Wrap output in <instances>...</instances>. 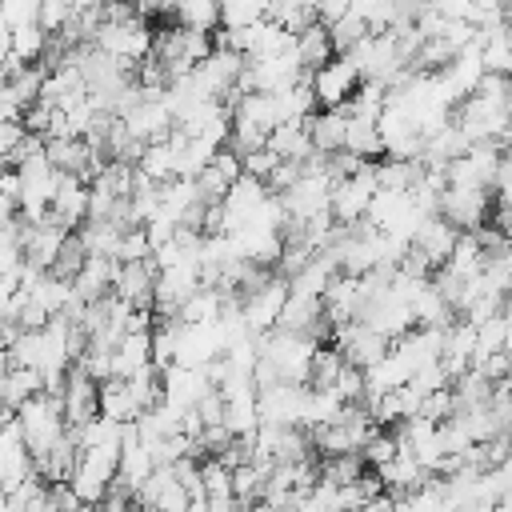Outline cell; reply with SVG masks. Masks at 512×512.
<instances>
[{
	"label": "cell",
	"instance_id": "60d3db41",
	"mask_svg": "<svg viewBox=\"0 0 512 512\" xmlns=\"http://www.w3.org/2000/svg\"><path fill=\"white\" fill-rule=\"evenodd\" d=\"M192 412L200 416V424H204V428H208V424H224V396L212 388L208 396H200V404H196Z\"/></svg>",
	"mask_w": 512,
	"mask_h": 512
},
{
	"label": "cell",
	"instance_id": "4316f807",
	"mask_svg": "<svg viewBox=\"0 0 512 512\" xmlns=\"http://www.w3.org/2000/svg\"><path fill=\"white\" fill-rule=\"evenodd\" d=\"M44 48H48V32H44L36 20L12 28V60H16V64H40Z\"/></svg>",
	"mask_w": 512,
	"mask_h": 512
},
{
	"label": "cell",
	"instance_id": "44dd1931",
	"mask_svg": "<svg viewBox=\"0 0 512 512\" xmlns=\"http://www.w3.org/2000/svg\"><path fill=\"white\" fill-rule=\"evenodd\" d=\"M412 320H416V328H448V324L456 320V312H452V304L444 300V292L428 280V284L416 292V300H412Z\"/></svg>",
	"mask_w": 512,
	"mask_h": 512
},
{
	"label": "cell",
	"instance_id": "30bf717a",
	"mask_svg": "<svg viewBox=\"0 0 512 512\" xmlns=\"http://www.w3.org/2000/svg\"><path fill=\"white\" fill-rule=\"evenodd\" d=\"M208 392H212V380H208L204 368H180V364H172V368L160 372V400L172 404L176 412H192L200 404V396H208Z\"/></svg>",
	"mask_w": 512,
	"mask_h": 512
},
{
	"label": "cell",
	"instance_id": "8992f818",
	"mask_svg": "<svg viewBox=\"0 0 512 512\" xmlns=\"http://www.w3.org/2000/svg\"><path fill=\"white\" fill-rule=\"evenodd\" d=\"M284 300H288V280L276 276V272H272L260 288H252L248 296H240V312H244L248 332H252V336L272 332V328H276V316H280V308H284Z\"/></svg>",
	"mask_w": 512,
	"mask_h": 512
},
{
	"label": "cell",
	"instance_id": "8d00e7d4",
	"mask_svg": "<svg viewBox=\"0 0 512 512\" xmlns=\"http://www.w3.org/2000/svg\"><path fill=\"white\" fill-rule=\"evenodd\" d=\"M332 392L340 396V404H360V400H364V372L352 368V364H344V372L336 376Z\"/></svg>",
	"mask_w": 512,
	"mask_h": 512
},
{
	"label": "cell",
	"instance_id": "bcb514c9",
	"mask_svg": "<svg viewBox=\"0 0 512 512\" xmlns=\"http://www.w3.org/2000/svg\"><path fill=\"white\" fill-rule=\"evenodd\" d=\"M496 388H512V356H508V372H504V380Z\"/></svg>",
	"mask_w": 512,
	"mask_h": 512
},
{
	"label": "cell",
	"instance_id": "8fae6325",
	"mask_svg": "<svg viewBox=\"0 0 512 512\" xmlns=\"http://www.w3.org/2000/svg\"><path fill=\"white\" fill-rule=\"evenodd\" d=\"M44 216L64 232H76L88 220V184L76 176H56V192H52Z\"/></svg>",
	"mask_w": 512,
	"mask_h": 512
},
{
	"label": "cell",
	"instance_id": "4fadbf2b",
	"mask_svg": "<svg viewBox=\"0 0 512 512\" xmlns=\"http://www.w3.org/2000/svg\"><path fill=\"white\" fill-rule=\"evenodd\" d=\"M112 292H116L124 304H132V308H152V292H156V264H152V256H148V260L116 264Z\"/></svg>",
	"mask_w": 512,
	"mask_h": 512
},
{
	"label": "cell",
	"instance_id": "f35d334b",
	"mask_svg": "<svg viewBox=\"0 0 512 512\" xmlns=\"http://www.w3.org/2000/svg\"><path fill=\"white\" fill-rule=\"evenodd\" d=\"M276 168V156L268 152V148H256V152H248V156H240V176H252V180H268V172Z\"/></svg>",
	"mask_w": 512,
	"mask_h": 512
},
{
	"label": "cell",
	"instance_id": "ba28073f",
	"mask_svg": "<svg viewBox=\"0 0 512 512\" xmlns=\"http://www.w3.org/2000/svg\"><path fill=\"white\" fill-rule=\"evenodd\" d=\"M440 216L452 228L472 232V228L488 224V216H492V192H484V188H444L440 192Z\"/></svg>",
	"mask_w": 512,
	"mask_h": 512
},
{
	"label": "cell",
	"instance_id": "7c38bea8",
	"mask_svg": "<svg viewBox=\"0 0 512 512\" xmlns=\"http://www.w3.org/2000/svg\"><path fill=\"white\" fill-rule=\"evenodd\" d=\"M236 180H240V156H236V152H228V148H220V152H216V156H212V160L192 176L196 196H200L204 204H220Z\"/></svg>",
	"mask_w": 512,
	"mask_h": 512
},
{
	"label": "cell",
	"instance_id": "603a6c76",
	"mask_svg": "<svg viewBox=\"0 0 512 512\" xmlns=\"http://www.w3.org/2000/svg\"><path fill=\"white\" fill-rule=\"evenodd\" d=\"M44 388L40 372L36 368H16V364H4V408L16 412L24 400H32L36 392Z\"/></svg>",
	"mask_w": 512,
	"mask_h": 512
},
{
	"label": "cell",
	"instance_id": "5bb4252c",
	"mask_svg": "<svg viewBox=\"0 0 512 512\" xmlns=\"http://www.w3.org/2000/svg\"><path fill=\"white\" fill-rule=\"evenodd\" d=\"M456 240H460V228H452L444 216H424V224H420L416 236H412V248H416V252L428 260V268L436 272V268H444V260L452 256Z\"/></svg>",
	"mask_w": 512,
	"mask_h": 512
},
{
	"label": "cell",
	"instance_id": "f1b7e54d",
	"mask_svg": "<svg viewBox=\"0 0 512 512\" xmlns=\"http://www.w3.org/2000/svg\"><path fill=\"white\" fill-rule=\"evenodd\" d=\"M136 168H140V172H144L152 184H164V180H172V176H176V152H172V144H168V140H160V144H148V148L140 152Z\"/></svg>",
	"mask_w": 512,
	"mask_h": 512
},
{
	"label": "cell",
	"instance_id": "1f68e13d",
	"mask_svg": "<svg viewBox=\"0 0 512 512\" xmlns=\"http://www.w3.org/2000/svg\"><path fill=\"white\" fill-rule=\"evenodd\" d=\"M328 36H332V52H336V56H344V52H352V48L368 36V24H364L356 12H344L340 20H332V24H328Z\"/></svg>",
	"mask_w": 512,
	"mask_h": 512
},
{
	"label": "cell",
	"instance_id": "74e56055",
	"mask_svg": "<svg viewBox=\"0 0 512 512\" xmlns=\"http://www.w3.org/2000/svg\"><path fill=\"white\" fill-rule=\"evenodd\" d=\"M20 212V180L12 168L0 172V224H8Z\"/></svg>",
	"mask_w": 512,
	"mask_h": 512
},
{
	"label": "cell",
	"instance_id": "ee69618b",
	"mask_svg": "<svg viewBox=\"0 0 512 512\" xmlns=\"http://www.w3.org/2000/svg\"><path fill=\"white\" fill-rule=\"evenodd\" d=\"M504 112L512 116V76H508V84H504Z\"/></svg>",
	"mask_w": 512,
	"mask_h": 512
},
{
	"label": "cell",
	"instance_id": "ffe728a7",
	"mask_svg": "<svg viewBox=\"0 0 512 512\" xmlns=\"http://www.w3.org/2000/svg\"><path fill=\"white\" fill-rule=\"evenodd\" d=\"M336 52H332V36H328V24L312 20L308 28L296 32V64L304 72H316L320 64H328Z\"/></svg>",
	"mask_w": 512,
	"mask_h": 512
},
{
	"label": "cell",
	"instance_id": "6da1fadb",
	"mask_svg": "<svg viewBox=\"0 0 512 512\" xmlns=\"http://www.w3.org/2000/svg\"><path fill=\"white\" fill-rule=\"evenodd\" d=\"M16 424H20V432H24V448H28L32 456L48 452V448L68 432L60 396H52V392H36L32 400H24V404L16 408Z\"/></svg>",
	"mask_w": 512,
	"mask_h": 512
},
{
	"label": "cell",
	"instance_id": "3957f363",
	"mask_svg": "<svg viewBox=\"0 0 512 512\" xmlns=\"http://www.w3.org/2000/svg\"><path fill=\"white\" fill-rule=\"evenodd\" d=\"M92 44L100 52H108L112 60H120V64H136L152 52V24L144 16H132L124 24H100Z\"/></svg>",
	"mask_w": 512,
	"mask_h": 512
},
{
	"label": "cell",
	"instance_id": "277c9868",
	"mask_svg": "<svg viewBox=\"0 0 512 512\" xmlns=\"http://www.w3.org/2000/svg\"><path fill=\"white\" fill-rule=\"evenodd\" d=\"M312 96H316V108H344L352 100V92L360 88V72L348 56H332L328 64H320L312 72Z\"/></svg>",
	"mask_w": 512,
	"mask_h": 512
},
{
	"label": "cell",
	"instance_id": "b9f144b4",
	"mask_svg": "<svg viewBox=\"0 0 512 512\" xmlns=\"http://www.w3.org/2000/svg\"><path fill=\"white\" fill-rule=\"evenodd\" d=\"M12 60V24L0 16V64Z\"/></svg>",
	"mask_w": 512,
	"mask_h": 512
},
{
	"label": "cell",
	"instance_id": "7bdbcfd3",
	"mask_svg": "<svg viewBox=\"0 0 512 512\" xmlns=\"http://www.w3.org/2000/svg\"><path fill=\"white\" fill-rule=\"evenodd\" d=\"M360 512H400V508H396V500H392V496H388V492H384V496H376V500H372V504H364V508H360Z\"/></svg>",
	"mask_w": 512,
	"mask_h": 512
},
{
	"label": "cell",
	"instance_id": "ab89813d",
	"mask_svg": "<svg viewBox=\"0 0 512 512\" xmlns=\"http://www.w3.org/2000/svg\"><path fill=\"white\" fill-rule=\"evenodd\" d=\"M40 12V0H0V16L16 28V24H32Z\"/></svg>",
	"mask_w": 512,
	"mask_h": 512
},
{
	"label": "cell",
	"instance_id": "d6a6232c",
	"mask_svg": "<svg viewBox=\"0 0 512 512\" xmlns=\"http://www.w3.org/2000/svg\"><path fill=\"white\" fill-rule=\"evenodd\" d=\"M452 412H456L452 384H448V388H436V392H424V396H420V408H416V416L428 420V424H444Z\"/></svg>",
	"mask_w": 512,
	"mask_h": 512
},
{
	"label": "cell",
	"instance_id": "f6af8a7d",
	"mask_svg": "<svg viewBox=\"0 0 512 512\" xmlns=\"http://www.w3.org/2000/svg\"><path fill=\"white\" fill-rule=\"evenodd\" d=\"M504 316H508V332H504V352L512 356V312H504Z\"/></svg>",
	"mask_w": 512,
	"mask_h": 512
},
{
	"label": "cell",
	"instance_id": "7402d4cb",
	"mask_svg": "<svg viewBox=\"0 0 512 512\" xmlns=\"http://www.w3.org/2000/svg\"><path fill=\"white\" fill-rule=\"evenodd\" d=\"M100 416H108L116 424H136L140 420V408H136V400H132L124 380L112 376V380L100 384Z\"/></svg>",
	"mask_w": 512,
	"mask_h": 512
},
{
	"label": "cell",
	"instance_id": "52a82bcc",
	"mask_svg": "<svg viewBox=\"0 0 512 512\" xmlns=\"http://www.w3.org/2000/svg\"><path fill=\"white\" fill-rule=\"evenodd\" d=\"M304 404H308V384H272V388L256 392L260 424L300 428L304 424Z\"/></svg>",
	"mask_w": 512,
	"mask_h": 512
},
{
	"label": "cell",
	"instance_id": "d4e9b609",
	"mask_svg": "<svg viewBox=\"0 0 512 512\" xmlns=\"http://www.w3.org/2000/svg\"><path fill=\"white\" fill-rule=\"evenodd\" d=\"M344 152H352V156H360V160H376V156H384V144H380L376 120H352V116H348Z\"/></svg>",
	"mask_w": 512,
	"mask_h": 512
},
{
	"label": "cell",
	"instance_id": "484cf974",
	"mask_svg": "<svg viewBox=\"0 0 512 512\" xmlns=\"http://www.w3.org/2000/svg\"><path fill=\"white\" fill-rule=\"evenodd\" d=\"M344 364H348V360L340 356L336 344H316L312 364H308V388H332L336 376L344 372Z\"/></svg>",
	"mask_w": 512,
	"mask_h": 512
},
{
	"label": "cell",
	"instance_id": "836d02e7",
	"mask_svg": "<svg viewBox=\"0 0 512 512\" xmlns=\"http://www.w3.org/2000/svg\"><path fill=\"white\" fill-rule=\"evenodd\" d=\"M396 452H400V444H396V432H380V428H376V432L364 440V448H360V460H364V464L376 472V468H384V464H388Z\"/></svg>",
	"mask_w": 512,
	"mask_h": 512
},
{
	"label": "cell",
	"instance_id": "ac0fdd59",
	"mask_svg": "<svg viewBox=\"0 0 512 512\" xmlns=\"http://www.w3.org/2000/svg\"><path fill=\"white\" fill-rule=\"evenodd\" d=\"M344 132H348V108H320L308 116V136L316 152H340L344 148Z\"/></svg>",
	"mask_w": 512,
	"mask_h": 512
},
{
	"label": "cell",
	"instance_id": "4dcf8cb0",
	"mask_svg": "<svg viewBox=\"0 0 512 512\" xmlns=\"http://www.w3.org/2000/svg\"><path fill=\"white\" fill-rule=\"evenodd\" d=\"M84 260H88V248H84V240H80V232H68L48 272H52V276H60V280H76V272L84 268Z\"/></svg>",
	"mask_w": 512,
	"mask_h": 512
},
{
	"label": "cell",
	"instance_id": "e575fe53",
	"mask_svg": "<svg viewBox=\"0 0 512 512\" xmlns=\"http://www.w3.org/2000/svg\"><path fill=\"white\" fill-rule=\"evenodd\" d=\"M152 248H148V236L144 228H124L120 244H116V264H128V260H148Z\"/></svg>",
	"mask_w": 512,
	"mask_h": 512
},
{
	"label": "cell",
	"instance_id": "d6986e66",
	"mask_svg": "<svg viewBox=\"0 0 512 512\" xmlns=\"http://www.w3.org/2000/svg\"><path fill=\"white\" fill-rule=\"evenodd\" d=\"M264 148H268L276 160H304L308 152H316V148H312V136H308V120H284V124H276V128L268 132Z\"/></svg>",
	"mask_w": 512,
	"mask_h": 512
},
{
	"label": "cell",
	"instance_id": "f546056e",
	"mask_svg": "<svg viewBox=\"0 0 512 512\" xmlns=\"http://www.w3.org/2000/svg\"><path fill=\"white\" fill-rule=\"evenodd\" d=\"M268 20L264 0H220V28H248Z\"/></svg>",
	"mask_w": 512,
	"mask_h": 512
},
{
	"label": "cell",
	"instance_id": "d590c367",
	"mask_svg": "<svg viewBox=\"0 0 512 512\" xmlns=\"http://www.w3.org/2000/svg\"><path fill=\"white\" fill-rule=\"evenodd\" d=\"M68 20H72V4H68V0H40L36 24H40L48 36H56V32H60Z\"/></svg>",
	"mask_w": 512,
	"mask_h": 512
},
{
	"label": "cell",
	"instance_id": "83f0119b",
	"mask_svg": "<svg viewBox=\"0 0 512 512\" xmlns=\"http://www.w3.org/2000/svg\"><path fill=\"white\" fill-rule=\"evenodd\" d=\"M360 472H364L360 452H344V456H320V464H316V480H320V484H332V488L352 484Z\"/></svg>",
	"mask_w": 512,
	"mask_h": 512
},
{
	"label": "cell",
	"instance_id": "7a4b0ae2",
	"mask_svg": "<svg viewBox=\"0 0 512 512\" xmlns=\"http://www.w3.org/2000/svg\"><path fill=\"white\" fill-rule=\"evenodd\" d=\"M376 192H380V188H376V160H372V164H364L360 172H352V176H344V180L332 184V192H328V212H332V220H336V224H356V220H364Z\"/></svg>",
	"mask_w": 512,
	"mask_h": 512
},
{
	"label": "cell",
	"instance_id": "2e32d148",
	"mask_svg": "<svg viewBox=\"0 0 512 512\" xmlns=\"http://www.w3.org/2000/svg\"><path fill=\"white\" fill-rule=\"evenodd\" d=\"M144 368H152V332H124L112 348V376L128 380Z\"/></svg>",
	"mask_w": 512,
	"mask_h": 512
},
{
	"label": "cell",
	"instance_id": "5b68a950",
	"mask_svg": "<svg viewBox=\"0 0 512 512\" xmlns=\"http://www.w3.org/2000/svg\"><path fill=\"white\" fill-rule=\"evenodd\" d=\"M332 340H336L340 356H344L352 368H360V372L372 368V364H380V360L388 356V348H392L388 336H380L376 328H368V324H360V320L332 328Z\"/></svg>",
	"mask_w": 512,
	"mask_h": 512
},
{
	"label": "cell",
	"instance_id": "7dc6e473",
	"mask_svg": "<svg viewBox=\"0 0 512 512\" xmlns=\"http://www.w3.org/2000/svg\"><path fill=\"white\" fill-rule=\"evenodd\" d=\"M0 512H16V508H12V500H8L4 492H0Z\"/></svg>",
	"mask_w": 512,
	"mask_h": 512
},
{
	"label": "cell",
	"instance_id": "e0dca14e",
	"mask_svg": "<svg viewBox=\"0 0 512 512\" xmlns=\"http://www.w3.org/2000/svg\"><path fill=\"white\" fill-rule=\"evenodd\" d=\"M112 280H116V260L112 256H88L84 268L72 280V296L84 300V304H92V300H100V296L112 292Z\"/></svg>",
	"mask_w": 512,
	"mask_h": 512
},
{
	"label": "cell",
	"instance_id": "9c48e42d",
	"mask_svg": "<svg viewBox=\"0 0 512 512\" xmlns=\"http://www.w3.org/2000/svg\"><path fill=\"white\" fill-rule=\"evenodd\" d=\"M60 408H64V424H68V428H80V424H88V420L100 412V384H96L80 364H72L68 376H64Z\"/></svg>",
	"mask_w": 512,
	"mask_h": 512
},
{
	"label": "cell",
	"instance_id": "cb8c5ba5",
	"mask_svg": "<svg viewBox=\"0 0 512 512\" xmlns=\"http://www.w3.org/2000/svg\"><path fill=\"white\" fill-rule=\"evenodd\" d=\"M268 464H240V468H232V496H236V504L240 508H248V504H256L260 496H264V484H268Z\"/></svg>",
	"mask_w": 512,
	"mask_h": 512
},
{
	"label": "cell",
	"instance_id": "9a60e30c",
	"mask_svg": "<svg viewBox=\"0 0 512 512\" xmlns=\"http://www.w3.org/2000/svg\"><path fill=\"white\" fill-rule=\"evenodd\" d=\"M376 476H380L384 492H392V496H412L416 488H424V484L432 480V472H428L412 452H396L384 468H376Z\"/></svg>",
	"mask_w": 512,
	"mask_h": 512
}]
</instances>
